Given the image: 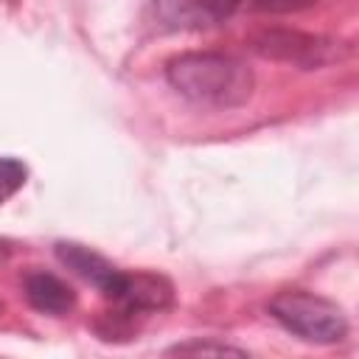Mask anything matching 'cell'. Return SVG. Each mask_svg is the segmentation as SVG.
<instances>
[{"instance_id": "3957f363", "label": "cell", "mask_w": 359, "mask_h": 359, "mask_svg": "<svg viewBox=\"0 0 359 359\" xmlns=\"http://www.w3.org/2000/svg\"><path fill=\"white\" fill-rule=\"evenodd\" d=\"M252 48L261 56L292 62V65H300V67H320V65L334 59V42L331 39L303 34V31H286V28L261 31L252 39Z\"/></svg>"}, {"instance_id": "8992f818", "label": "cell", "mask_w": 359, "mask_h": 359, "mask_svg": "<svg viewBox=\"0 0 359 359\" xmlns=\"http://www.w3.org/2000/svg\"><path fill=\"white\" fill-rule=\"evenodd\" d=\"M22 292H25V300L31 309L50 314V317L67 314L76 306V292L62 278H56L53 272H45V269L28 272L22 278Z\"/></svg>"}, {"instance_id": "ba28073f", "label": "cell", "mask_w": 359, "mask_h": 359, "mask_svg": "<svg viewBox=\"0 0 359 359\" xmlns=\"http://www.w3.org/2000/svg\"><path fill=\"white\" fill-rule=\"evenodd\" d=\"M165 353H216V356H224V353H233V356H244L247 351L244 348H236V345H227V342H216V339H188V342H177L171 345Z\"/></svg>"}, {"instance_id": "5b68a950", "label": "cell", "mask_w": 359, "mask_h": 359, "mask_svg": "<svg viewBox=\"0 0 359 359\" xmlns=\"http://www.w3.org/2000/svg\"><path fill=\"white\" fill-rule=\"evenodd\" d=\"M56 258L73 272L79 275L81 280L93 283L107 300L115 294V289L121 286L123 280V272L118 266H112L104 255H98L95 250H87L81 244H73V241H59L56 244Z\"/></svg>"}, {"instance_id": "9c48e42d", "label": "cell", "mask_w": 359, "mask_h": 359, "mask_svg": "<svg viewBox=\"0 0 359 359\" xmlns=\"http://www.w3.org/2000/svg\"><path fill=\"white\" fill-rule=\"evenodd\" d=\"M250 6L266 14H289V11H303L317 6V0H250Z\"/></svg>"}, {"instance_id": "6da1fadb", "label": "cell", "mask_w": 359, "mask_h": 359, "mask_svg": "<svg viewBox=\"0 0 359 359\" xmlns=\"http://www.w3.org/2000/svg\"><path fill=\"white\" fill-rule=\"evenodd\" d=\"M168 84L188 101L202 107H241L252 95V70L230 56L216 50H194L180 53L165 65Z\"/></svg>"}, {"instance_id": "30bf717a", "label": "cell", "mask_w": 359, "mask_h": 359, "mask_svg": "<svg viewBox=\"0 0 359 359\" xmlns=\"http://www.w3.org/2000/svg\"><path fill=\"white\" fill-rule=\"evenodd\" d=\"M8 258H11V247H8L6 238H0V264H6Z\"/></svg>"}, {"instance_id": "7a4b0ae2", "label": "cell", "mask_w": 359, "mask_h": 359, "mask_svg": "<svg viewBox=\"0 0 359 359\" xmlns=\"http://www.w3.org/2000/svg\"><path fill=\"white\" fill-rule=\"evenodd\" d=\"M269 314L297 339L314 345H337L348 337V320L342 309L314 292L289 289L269 300Z\"/></svg>"}, {"instance_id": "52a82bcc", "label": "cell", "mask_w": 359, "mask_h": 359, "mask_svg": "<svg viewBox=\"0 0 359 359\" xmlns=\"http://www.w3.org/2000/svg\"><path fill=\"white\" fill-rule=\"evenodd\" d=\"M25 180H28L25 163H20L17 157H0V202L14 196L25 185Z\"/></svg>"}, {"instance_id": "8fae6325", "label": "cell", "mask_w": 359, "mask_h": 359, "mask_svg": "<svg viewBox=\"0 0 359 359\" xmlns=\"http://www.w3.org/2000/svg\"><path fill=\"white\" fill-rule=\"evenodd\" d=\"M0 311H3V300H0Z\"/></svg>"}, {"instance_id": "277c9868", "label": "cell", "mask_w": 359, "mask_h": 359, "mask_svg": "<svg viewBox=\"0 0 359 359\" xmlns=\"http://www.w3.org/2000/svg\"><path fill=\"white\" fill-rule=\"evenodd\" d=\"M241 0H154V20L163 31H205L227 22Z\"/></svg>"}]
</instances>
